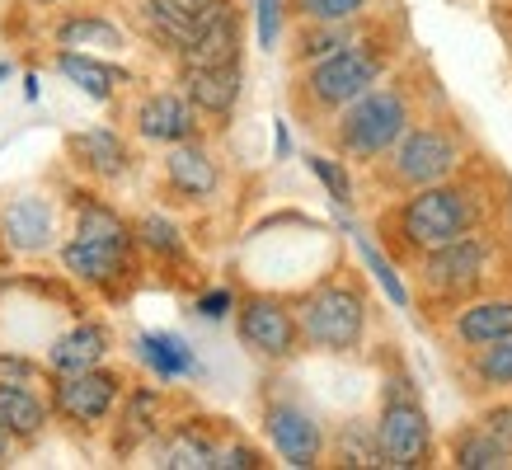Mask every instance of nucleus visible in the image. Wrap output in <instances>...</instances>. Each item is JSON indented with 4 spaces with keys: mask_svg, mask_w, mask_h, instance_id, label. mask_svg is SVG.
<instances>
[{
    "mask_svg": "<svg viewBox=\"0 0 512 470\" xmlns=\"http://www.w3.org/2000/svg\"><path fill=\"white\" fill-rule=\"evenodd\" d=\"M160 428H165V395L156 386H127L113 452H137L141 442H151Z\"/></svg>",
    "mask_w": 512,
    "mask_h": 470,
    "instance_id": "nucleus-23",
    "label": "nucleus"
},
{
    "mask_svg": "<svg viewBox=\"0 0 512 470\" xmlns=\"http://www.w3.org/2000/svg\"><path fill=\"white\" fill-rule=\"evenodd\" d=\"M217 423L221 419H179L165 433L160 466L165 470H217L221 452H226V433H221Z\"/></svg>",
    "mask_w": 512,
    "mask_h": 470,
    "instance_id": "nucleus-18",
    "label": "nucleus"
},
{
    "mask_svg": "<svg viewBox=\"0 0 512 470\" xmlns=\"http://www.w3.org/2000/svg\"><path fill=\"white\" fill-rule=\"evenodd\" d=\"M38 372H47V367H38V362L19 358V353H10V348H0V376H15V381H33Z\"/></svg>",
    "mask_w": 512,
    "mask_h": 470,
    "instance_id": "nucleus-39",
    "label": "nucleus"
},
{
    "mask_svg": "<svg viewBox=\"0 0 512 470\" xmlns=\"http://www.w3.org/2000/svg\"><path fill=\"white\" fill-rule=\"evenodd\" d=\"M10 456H15V433L0 423V466H10Z\"/></svg>",
    "mask_w": 512,
    "mask_h": 470,
    "instance_id": "nucleus-41",
    "label": "nucleus"
},
{
    "mask_svg": "<svg viewBox=\"0 0 512 470\" xmlns=\"http://www.w3.org/2000/svg\"><path fill=\"white\" fill-rule=\"evenodd\" d=\"M160 188L170 193L174 203H207L217 193L221 170H217V160H212V151L202 146V137L170 146V156L160 165Z\"/></svg>",
    "mask_w": 512,
    "mask_h": 470,
    "instance_id": "nucleus-15",
    "label": "nucleus"
},
{
    "mask_svg": "<svg viewBox=\"0 0 512 470\" xmlns=\"http://www.w3.org/2000/svg\"><path fill=\"white\" fill-rule=\"evenodd\" d=\"M19 5H33V10H52V5H62V0H19Z\"/></svg>",
    "mask_w": 512,
    "mask_h": 470,
    "instance_id": "nucleus-42",
    "label": "nucleus"
},
{
    "mask_svg": "<svg viewBox=\"0 0 512 470\" xmlns=\"http://www.w3.org/2000/svg\"><path fill=\"white\" fill-rule=\"evenodd\" d=\"M334 461L339 466H386V456H381V438H376V423H348L334 442Z\"/></svg>",
    "mask_w": 512,
    "mask_h": 470,
    "instance_id": "nucleus-32",
    "label": "nucleus"
},
{
    "mask_svg": "<svg viewBox=\"0 0 512 470\" xmlns=\"http://www.w3.org/2000/svg\"><path fill=\"white\" fill-rule=\"evenodd\" d=\"M494 174L475 170L466 160V170H456L442 184L400 193L390 207L376 212V235L395 264L414 268L423 254L442 250L451 240H461L470 231L494 226Z\"/></svg>",
    "mask_w": 512,
    "mask_h": 470,
    "instance_id": "nucleus-1",
    "label": "nucleus"
},
{
    "mask_svg": "<svg viewBox=\"0 0 512 470\" xmlns=\"http://www.w3.org/2000/svg\"><path fill=\"white\" fill-rule=\"evenodd\" d=\"M282 10H287V0H259V38H264V47L278 43Z\"/></svg>",
    "mask_w": 512,
    "mask_h": 470,
    "instance_id": "nucleus-38",
    "label": "nucleus"
},
{
    "mask_svg": "<svg viewBox=\"0 0 512 470\" xmlns=\"http://www.w3.org/2000/svg\"><path fill=\"white\" fill-rule=\"evenodd\" d=\"M423 118V85H419V66H409V71H395L386 76L381 85L353 99L348 109L325 127V141L329 151L348 165H376V160L386 156L390 146L409 132V127Z\"/></svg>",
    "mask_w": 512,
    "mask_h": 470,
    "instance_id": "nucleus-3",
    "label": "nucleus"
},
{
    "mask_svg": "<svg viewBox=\"0 0 512 470\" xmlns=\"http://www.w3.org/2000/svg\"><path fill=\"white\" fill-rule=\"evenodd\" d=\"M466 156H470V141L456 118H419V123L409 127L386 156L376 160V165H367V170H372V184L381 188V193L400 198V193L442 184V179H451L456 170H466Z\"/></svg>",
    "mask_w": 512,
    "mask_h": 470,
    "instance_id": "nucleus-5",
    "label": "nucleus"
},
{
    "mask_svg": "<svg viewBox=\"0 0 512 470\" xmlns=\"http://www.w3.org/2000/svg\"><path fill=\"white\" fill-rule=\"evenodd\" d=\"M198 311L207 315V320H221L226 311H235V297L231 292H207V297L198 301Z\"/></svg>",
    "mask_w": 512,
    "mask_h": 470,
    "instance_id": "nucleus-40",
    "label": "nucleus"
},
{
    "mask_svg": "<svg viewBox=\"0 0 512 470\" xmlns=\"http://www.w3.org/2000/svg\"><path fill=\"white\" fill-rule=\"evenodd\" d=\"M306 165H311V174H320V184L329 188V198L334 203H353V179H348V170H343L339 160H329V156H306Z\"/></svg>",
    "mask_w": 512,
    "mask_h": 470,
    "instance_id": "nucleus-34",
    "label": "nucleus"
},
{
    "mask_svg": "<svg viewBox=\"0 0 512 470\" xmlns=\"http://www.w3.org/2000/svg\"><path fill=\"white\" fill-rule=\"evenodd\" d=\"M62 268L80 287L99 292L104 301H123L137 282V240H85L71 235L62 245Z\"/></svg>",
    "mask_w": 512,
    "mask_h": 470,
    "instance_id": "nucleus-10",
    "label": "nucleus"
},
{
    "mask_svg": "<svg viewBox=\"0 0 512 470\" xmlns=\"http://www.w3.org/2000/svg\"><path fill=\"white\" fill-rule=\"evenodd\" d=\"M259 466H268V456L254 447V442H226V452H221V461H217V470H259Z\"/></svg>",
    "mask_w": 512,
    "mask_h": 470,
    "instance_id": "nucleus-35",
    "label": "nucleus"
},
{
    "mask_svg": "<svg viewBox=\"0 0 512 470\" xmlns=\"http://www.w3.org/2000/svg\"><path fill=\"white\" fill-rule=\"evenodd\" d=\"M127 19H132V33L141 43L170 52L174 62H179V52H184L193 29H198V10L184 5V0H132V15Z\"/></svg>",
    "mask_w": 512,
    "mask_h": 470,
    "instance_id": "nucleus-16",
    "label": "nucleus"
},
{
    "mask_svg": "<svg viewBox=\"0 0 512 470\" xmlns=\"http://www.w3.org/2000/svg\"><path fill=\"white\" fill-rule=\"evenodd\" d=\"M400 52H404V24L386 15H372V24L357 33L348 47L329 52V57H320L311 66H296L292 90H287L292 113L311 132H325L353 99H362L372 85H381L395 71Z\"/></svg>",
    "mask_w": 512,
    "mask_h": 470,
    "instance_id": "nucleus-2",
    "label": "nucleus"
},
{
    "mask_svg": "<svg viewBox=\"0 0 512 470\" xmlns=\"http://www.w3.org/2000/svg\"><path fill=\"white\" fill-rule=\"evenodd\" d=\"M376 0H287V15L296 24H320V19H357L372 15Z\"/></svg>",
    "mask_w": 512,
    "mask_h": 470,
    "instance_id": "nucleus-33",
    "label": "nucleus"
},
{
    "mask_svg": "<svg viewBox=\"0 0 512 470\" xmlns=\"http://www.w3.org/2000/svg\"><path fill=\"white\" fill-rule=\"evenodd\" d=\"M52 43L71 47V52H123L127 33L113 24V19L94 15V10H66L57 24H52Z\"/></svg>",
    "mask_w": 512,
    "mask_h": 470,
    "instance_id": "nucleus-24",
    "label": "nucleus"
},
{
    "mask_svg": "<svg viewBox=\"0 0 512 470\" xmlns=\"http://www.w3.org/2000/svg\"><path fill=\"white\" fill-rule=\"evenodd\" d=\"M52 66L62 71L76 90H85L90 99H99V104H109L113 94L127 85V71L113 62H99L94 52H71V47H57V57H52Z\"/></svg>",
    "mask_w": 512,
    "mask_h": 470,
    "instance_id": "nucleus-26",
    "label": "nucleus"
},
{
    "mask_svg": "<svg viewBox=\"0 0 512 470\" xmlns=\"http://www.w3.org/2000/svg\"><path fill=\"white\" fill-rule=\"evenodd\" d=\"M52 203L47 198H15L10 207H0V235H5V245L15 254H43L52 245Z\"/></svg>",
    "mask_w": 512,
    "mask_h": 470,
    "instance_id": "nucleus-22",
    "label": "nucleus"
},
{
    "mask_svg": "<svg viewBox=\"0 0 512 470\" xmlns=\"http://www.w3.org/2000/svg\"><path fill=\"white\" fill-rule=\"evenodd\" d=\"M296 315H301V334H306V348L315 353H357L362 339H367V320H372V301H367V287L348 264H339L334 273L315 282L311 292L296 297Z\"/></svg>",
    "mask_w": 512,
    "mask_h": 470,
    "instance_id": "nucleus-6",
    "label": "nucleus"
},
{
    "mask_svg": "<svg viewBox=\"0 0 512 470\" xmlns=\"http://www.w3.org/2000/svg\"><path fill=\"white\" fill-rule=\"evenodd\" d=\"M113 353V329L104 320H76L62 339H52L47 348V376H66V372H85V367H99L109 362Z\"/></svg>",
    "mask_w": 512,
    "mask_h": 470,
    "instance_id": "nucleus-20",
    "label": "nucleus"
},
{
    "mask_svg": "<svg viewBox=\"0 0 512 470\" xmlns=\"http://www.w3.org/2000/svg\"><path fill=\"white\" fill-rule=\"evenodd\" d=\"M47 400H52V414L71 428V433H90L99 423H109V414L123 405L127 395V372L123 367H85V372H66V376H47Z\"/></svg>",
    "mask_w": 512,
    "mask_h": 470,
    "instance_id": "nucleus-8",
    "label": "nucleus"
},
{
    "mask_svg": "<svg viewBox=\"0 0 512 470\" xmlns=\"http://www.w3.org/2000/svg\"><path fill=\"white\" fill-rule=\"evenodd\" d=\"M66 160H71V170L85 174L90 184H118V179L132 174L137 151H132V141H127L118 127H85V132H71V137H66Z\"/></svg>",
    "mask_w": 512,
    "mask_h": 470,
    "instance_id": "nucleus-13",
    "label": "nucleus"
},
{
    "mask_svg": "<svg viewBox=\"0 0 512 470\" xmlns=\"http://www.w3.org/2000/svg\"><path fill=\"white\" fill-rule=\"evenodd\" d=\"M202 113L188 104L184 90H151L141 94V104L132 109V132L151 146H179V141L202 137Z\"/></svg>",
    "mask_w": 512,
    "mask_h": 470,
    "instance_id": "nucleus-14",
    "label": "nucleus"
},
{
    "mask_svg": "<svg viewBox=\"0 0 512 470\" xmlns=\"http://www.w3.org/2000/svg\"><path fill=\"white\" fill-rule=\"evenodd\" d=\"M362 254H367V264H372L376 273H381V287H386V292H390V301H395V306H404V301H409V297H404V282L395 278V268H390L386 259H381V250H376V245H367V240H362Z\"/></svg>",
    "mask_w": 512,
    "mask_h": 470,
    "instance_id": "nucleus-37",
    "label": "nucleus"
},
{
    "mask_svg": "<svg viewBox=\"0 0 512 470\" xmlns=\"http://www.w3.org/2000/svg\"><path fill=\"white\" fill-rule=\"evenodd\" d=\"M235 334L254 358L264 362H292L306 348L296 301L278 297V292H245L235 301Z\"/></svg>",
    "mask_w": 512,
    "mask_h": 470,
    "instance_id": "nucleus-9",
    "label": "nucleus"
},
{
    "mask_svg": "<svg viewBox=\"0 0 512 470\" xmlns=\"http://www.w3.org/2000/svg\"><path fill=\"white\" fill-rule=\"evenodd\" d=\"M466 391L470 395H494L512 391V339H498L489 348H470L466 353Z\"/></svg>",
    "mask_w": 512,
    "mask_h": 470,
    "instance_id": "nucleus-29",
    "label": "nucleus"
},
{
    "mask_svg": "<svg viewBox=\"0 0 512 470\" xmlns=\"http://www.w3.org/2000/svg\"><path fill=\"white\" fill-rule=\"evenodd\" d=\"M179 90L188 94V104L212 118V123H226L240 104V90H245V71L240 66H179Z\"/></svg>",
    "mask_w": 512,
    "mask_h": 470,
    "instance_id": "nucleus-17",
    "label": "nucleus"
},
{
    "mask_svg": "<svg viewBox=\"0 0 512 470\" xmlns=\"http://www.w3.org/2000/svg\"><path fill=\"white\" fill-rule=\"evenodd\" d=\"M475 423H484V428H489V433H494V438L512 452V400H498V405L480 409V414H475Z\"/></svg>",
    "mask_w": 512,
    "mask_h": 470,
    "instance_id": "nucleus-36",
    "label": "nucleus"
},
{
    "mask_svg": "<svg viewBox=\"0 0 512 470\" xmlns=\"http://www.w3.org/2000/svg\"><path fill=\"white\" fill-rule=\"evenodd\" d=\"M52 419H57V414H52V400H43L29 381L0 376V423L15 433L19 447H33V442L47 433Z\"/></svg>",
    "mask_w": 512,
    "mask_h": 470,
    "instance_id": "nucleus-21",
    "label": "nucleus"
},
{
    "mask_svg": "<svg viewBox=\"0 0 512 470\" xmlns=\"http://www.w3.org/2000/svg\"><path fill=\"white\" fill-rule=\"evenodd\" d=\"M264 433L268 447L278 452V461L287 466H320L325 461V428L306 405L296 400H268L264 405Z\"/></svg>",
    "mask_w": 512,
    "mask_h": 470,
    "instance_id": "nucleus-12",
    "label": "nucleus"
},
{
    "mask_svg": "<svg viewBox=\"0 0 512 470\" xmlns=\"http://www.w3.org/2000/svg\"><path fill=\"white\" fill-rule=\"evenodd\" d=\"M245 47V10L235 0H212L198 10V29L179 52V66H240Z\"/></svg>",
    "mask_w": 512,
    "mask_h": 470,
    "instance_id": "nucleus-11",
    "label": "nucleus"
},
{
    "mask_svg": "<svg viewBox=\"0 0 512 470\" xmlns=\"http://www.w3.org/2000/svg\"><path fill=\"white\" fill-rule=\"evenodd\" d=\"M423 315H456L461 306L503 292V235L494 226L470 231L414 264Z\"/></svg>",
    "mask_w": 512,
    "mask_h": 470,
    "instance_id": "nucleus-4",
    "label": "nucleus"
},
{
    "mask_svg": "<svg viewBox=\"0 0 512 470\" xmlns=\"http://www.w3.org/2000/svg\"><path fill=\"white\" fill-rule=\"evenodd\" d=\"M447 339L461 353L489 348L498 339H512V297L508 292H494V297H480V301H470V306H461V311L451 315Z\"/></svg>",
    "mask_w": 512,
    "mask_h": 470,
    "instance_id": "nucleus-19",
    "label": "nucleus"
},
{
    "mask_svg": "<svg viewBox=\"0 0 512 470\" xmlns=\"http://www.w3.org/2000/svg\"><path fill=\"white\" fill-rule=\"evenodd\" d=\"M451 466L461 470H503L512 466V452L503 447V442L484 428V423L470 419L466 428H456L451 433Z\"/></svg>",
    "mask_w": 512,
    "mask_h": 470,
    "instance_id": "nucleus-28",
    "label": "nucleus"
},
{
    "mask_svg": "<svg viewBox=\"0 0 512 470\" xmlns=\"http://www.w3.org/2000/svg\"><path fill=\"white\" fill-rule=\"evenodd\" d=\"M376 438H381V456L395 470H414L433 461V423L423 409L419 391L409 376H390L386 395H381V414H376Z\"/></svg>",
    "mask_w": 512,
    "mask_h": 470,
    "instance_id": "nucleus-7",
    "label": "nucleus"
},
{
    "mask_svg": "<svg viewBox=\"0 0 512 470\" xmlns=\"http://www.w3.org/2000/svg\"><path fill=\"white\" fill-rule=\"evenodd\" d=\"M376 15V10H372ZM372 15H357V19H320V24H296L292 33V66H311L320 62V57H329V52H339V47H348L357 38V33L372 24Z\"/></svg>",
    "mask_w": 512,
    "mask_h": 470,
    "instance_id": "nucleus-25",
    "label": "nucleus"
},
{
    "mask_svg": "<svg viewBox=\"0 0 512 470\" xmlns=\"http://www.w3.org/2000/svg\"><path fill=\"white\" fill-rule=\"evenodd\" d=\"M71 212H76V231L71 235H85V240H137V226L113 203H104L99 193H90V188L76 193Z\"/></svg>",
    "mask_w": 512,
    "mask_h": 470,
    "instance_id": "nucleus-27",
    "label": "nucleus"
},
{
    "mask_svg": "<svg viewBox=\"0 0 512 470\" xmlns=\"http://www.w3.org/2000/svg\"><path fill=\"white\" fill-rule=\"evenodd\" d=\"M137 226V250L151 254L156 264H188V240L179 235L170 217H160V212H146V217L132 221Z\"/></svg>",
    "mask_w": 512,
    "mask_h": 470,
    "instance_id": "nucleus-30",
    "label": "nucleus"
},
{
    "mask_svg": "<svg viewBox=\"0 0 512 470\" xmlns=\"http://www.w3.org/2000/svg\"><path fill=\"white\" fill-rule=\"evenodd\" d=\"M184 5H193V10H202V5H212V0H184Z\"/></svg>",
    "mask_w": 512,
    "mask_h": 470,
    "instance_id": "nucleus-43",
    "label": "nucleus"
},
{
    "mask_svg": "<svg viewBox=\"0 0 512 470\" xmlns=\"http://www.w3.org/2000/svg\"><path fill=\"white\" fill-rule=\"evenodd\" d=\"M137 344H141V358L151 362V372H156L160 381H174V376L198 372L193 353H188L184 339H174V334H141Z\"/></svg>",
    "mask_w": 512,
    "mask_h": 470,
    "instance_id": "nucleus-31",
    "label": "nucleus"
}]
</instances>
